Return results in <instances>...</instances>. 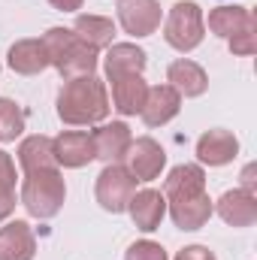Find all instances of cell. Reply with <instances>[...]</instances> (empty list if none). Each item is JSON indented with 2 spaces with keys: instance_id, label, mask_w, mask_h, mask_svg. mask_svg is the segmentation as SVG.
<instances>
[{
  "instance_id": "29",
  "label": "cell",
  "mask_w": 257,
  "mask_h": 260,
  "mask_svg": "<svg viewBox=\"0 0 257 260\" xmlns=\"http://www.w3.org/2000/svg\"><path fill=\"white\" fill-rule=\"evenodd\" d=\"M15 212V188H0V221Z\"/></svg>"
},
{
  "instance_id": "31",
  "label": "cell",
  "mask_w": 257,
  "mask_h": 260,
  "mask_svg": "<svg viewBox=\"0 0 257 260\" xmlns=\"http://www.w3.org/2000/svg\"><path fill=\"white\" fill-rule=\"evenodd\" d=\"M242 188H245V191H251V194H254V167H248V170H245V173H242Z\"/></svg>"
},
{
  "instance_id": "1",
  "label": "cell",
  "mask_w": 257,
  "mask_h": 260,
  "mask_svg": "<svg viewBox=\"0 0 257 260\" xmlns=\"http://www.w3.org/2000/svg\"><path fill=\"white\" fill-rule=\"evenodd\" d=\"M109 115V94L103 79L91 76H79V79H67L61 94H58V118L70 127H88V124H100Z\"/></svg>"
},
{
  "instance_id": "30",
  "label": "cell",
  "mask_w": 257,
  "mask_h": 260,
  "mask_svg": "<svg viewBox=\"0 0 257 260\" xmlns=\"http://www.w3.org/2000/svg\"><path fill=\"white\" fill-rule=\"evenodd\" d=\"M55 9H61V12H76V9H82V3L85 0H49Z\"/></svg>"
},
{
  "instance_id": "22",
  "label": "cell",
  "mask_w": 257,
  "mask_h": 260,
  "mask_svg": "<svg viewBox=\"0 0 257 260\" xmlns=\"http://www.w3.org/2000/svg\"><path fill=\"white\" fill-rule=\"evenodd\" d=\"M73 34L100 52V49H109V46H112L115 21H112V18H106V15H79V18H76Z\"/></svg>"
},
{
  "instance_id": "25",
  "label": "cell",
  "mask_w": 257,
  "mask_h": 260,
  "mask_svg": "<svg viewBox=\"0 0 257 260\" xmlns=\"http://www.w3.org/2000/svg\"><path fill=\"white\" fill-rule=\"evenodd\" d=\"M227 46H230V52L233 55H239V58H248V55H254L257 52V24H245L239 34H233L230 40H227Z\"/></svg>"
},
{
  "instance_id": "18",
  "label": "cell",
  "mask_w": 257,
  "mask_h": 260,
  "mask_svg": "<svg viewBox=\"0 0 257 260\" xmlns=\"http://www.w3.org/2000/svg\"><path fill=\"white\" fill-rule=\"evenodd\" d=\"M18 164L24 173H40V170H58V160H55V145L49 136L37 133V136H27L21 145H18Z\"/></svg>"
},
{
  "instance_id": "12",
  "label": "cell",
  "mask_w": 257,
  "mask_h": 260,
  "mask_svg": "<svg viewBox=\"0 0 257 260\" xmlns=\"http://www.w3.org/2000/svg\"><path fill=\"white\" fill-rule=\"evenodd\" d=\"M215 212L230 227H251L257 221V197L251 191H245V188L227 191V194H221V200L215 203Z\"/></svg>"
},
{
  "instance_id": "17",
  "label": "cell",
  "mask_w": 257,
  "mask_h": 260,
  "mask_svg": "<svg viewBox=\"0 0 257 260\" xmlns=\"http://www.w3.org/2000/svg\"><path fill=\"white\" fill-rule=\"evenodd\" d=\"M167 82H170V88L179 91V97H200V94H206V88H209L206 70L200 64H194V61H188V58H179V61L170 64Z\"/></svg>"
},
{
  "instance_id": "3",
  "label": "cell",
  "mask_w": 257,
  "mask_h": 260,
  "mask_svg": "<svg viewBox=\"0 0 257 260\" xmlns=\"http://www.w3.org/2000/svg\"><path fill=\"white\" fill-rule=\"evenodd\" d=\"M64 176L58 170H40V173H27L24 185H21V206L27 209L30 218L49 221L61 212L64 206Z\"/></svg>"
},
{
  "instance_id": "5",
  "label": "cell",
  "mask_w": 257,
  "mask_h": 260,
  "mask_svg": "<svg viewBox=\"0 0 257 260\" xmlns=\"http://www.w3.org/2000/svg\"><path fill=\"white\" fill-rule=\"evenodd\" d=\"M133 194H136V179L130 176L127 167L106 164V170L97 176V185H94V197H97L100 209H106L112 215L127 212V203Z\"/></svg>"
},
{
  "instance_id": "26",
  "label": "cell",
  "mask_w": 257,
  "mask_h": 260,
  "mask_svg": "<svg viewBox=\"0 0 257 260\" xmlns=\"http://www.w3.org/2000/svg\"><path fill=\"white\" fill-rule=\"evenodd\" d=\"M124 260H167V251H164V245H157L151 239H142V242L130 245Z\"/></svg>"
},
{
  "instance_id": "23",
  "label": "cell",
  "mask_w": 257,
  "mask_h": 260,
  "mask_svg": "<svg viewBox=\"0 0 257 260\" xmlns=\"http://www.w3.org/2000/svg\"><path fill=\"white\" fill-rule=\"evenodd\" d=\"M251 21H254V15L245 6H218V9L209 12V30L221 40H230L233 34H239Z\"/></svg>"
},
{
  "instance_id": "14",
  "label": "cell",
  "mask_w": 257,
  "mask_h": 260,
  "mask_svg": "<svg viewBox=\"0 0 257 260\" xmlns=\"http://www.w3.org/2000/svg\"><path fill=\"white\" fill-rule=\"evenodd\" d=\"M91 139H94V151H97V157L106 160V164H118V160L127 154L130 142H133L130 127L124 124V121L100 124V127L91 133Z\"/></svg>"
},
{
  "instance_id": "21",
  "label": "cell",
  "mask_w": 257,
  "mask_h": 260,
  "mask_svg": "<svg viewBox=\"0 0 257 260\" xmlns=\"http://www.w3.org/2000/svg\"><path fill=\"white\" fill-rule=\"evenodd\" d=\"M148 64V55L133 43H112L106 52V79L124 76V73H142Z\"/></svg>"
},
{
  "instance_id": "10",
  "label": "cell",
  "mask_w": 257,
  "mask_h": 260,
  "mask_svg": "<svg viewBox=\"0 0 257 260\" xmlns=\"http://www.w3.org/2000/svg\"><path fill=\"white\" fill-rule=\"evenodd\" d=\"M52 145H55V160L67 170H79L97 157L94 139L85 130H64L58 139H52Z\"/></svg>"
},
{
  "instance_id": "15",
  "label": "cell",
  "mask_w": 257,
  "mask_h": 260,
  "mask_svg": "<svg viewBox=\"0 0 257 260\" xmlns=\"http://www.w3.org/2000/svg\"><path fill=\"white\" fill-rule=\"evenodd\" d=\"M37 254V236L30 224L9 221L0 227V260H34Z\"/></svg>"
},
{
  "instance_id": "20",
  "label": "cell",
  "mask_w": 257,
  "mask_h": 260,
  "mask_svg": "<svg viewBox=\"0 0 257 260\" xmlns=\"http://www.w3.org/2000/svg\"><path fill=\"white\" fill-rule=\"evenodd\" d=\"M6 61H9V67L15 73H21V76H37V73H43L49 67V55L43 49V40H18L9 49Z\"/></svg>"
},
{
  "instance_id": "13",
  "label": "cell",
  "mask_w": 257,
  "mask_h": 260,
  "mask_svg": "<svg viewBox=\"0 0 257 260\" xmlns=\"http://www.w3.org/2000/svg\"><path fill=\"white\" fill-rule=\"evenodd\" d=\"M236 151H239V142H236V136L230 130L215 127V130H206L197 139V157H200V164H209V167L230 164L236 157Z\"/></svg>"
},
{
  "instance_id": "4",
  "label": "cell",
  "mask_w": 257,
  "mask_h": 260,
  "mask_svg": "<svg viewBox=\"0 0 257 260\" xmlns=\"http://www.w3.org/2000/svg\"><path fill=\"white\" fill-rule=\"evenodd\" d=\"M206 34V21H203V9L194 0H179L164 21V40L176 49V52H194L203 43Z\"/></svg>"
},
{
  "instance_id": "28",
  "label": "cell",
  "mask_w": 257,
  "mask_h": 260,
  "mask_svg": "<svg viewBox=\"0 0 257 260\" xmlns=\"http://www.w3.org/2000/svg\"><path fill=\"white\" fill-rule=\"evenodd\" d=\"M176 260H218L206 245H188V248H182L179 254H176Z\"/></svg>"
},
{
  "instance_id": "7",
  "label": "cell",
  "mask_w": 257,
  "mask_h": 260,
  "mask_svg": "<svg viewBox=\"0 0 257 260\" xmlns=\"http://www.w3.org/2000/svg\"><path fill=\"white\" fill-rule=\"evenodd\" d=\"M118 24L130 37H151L160 27L157 0H118Z\"/></svg>"
},
{
  "instance_id": "16",
  "label": "cell",
  "mask_w": 257,
  "mask_h": 260,
  "mask_svg": "<svg viewBox=\"0 0 257 260\" xmlns=\"http://www.w3.org/2000/svg\"><path fill=\"white\" fill-rule=\"evenodd\" d=\"M112 85V106L121 112V115H136L145 103V94H148V85L142 79V73H124V76H115L109 79Z\"/></svg>"
},
{
  "instance_id": "11",
  "label": "cell",
  "mask_w": 257,
  "mask_h": 260,
  "mask_svg": "<svg viewBox=\"0 0 257 260\" xmlns=\"http://www.w3.org/2000/svg\"><path fill=\"white\" fill-rule=\"evenodd\" d=\"M127 212H130V218H133V224L142 233H151V230L160 227V221L167 215V197L160 194V191H151V188L136 191L127 203Z\"/></svg>"
},
{
  "instance_id": "27",
  "label": "cell",
  "mask_w": 257,
  "mask_h": 260,
  "mask_svg": "<svg viewBox=\"0 0 257 260\" xmlns=\"http://www.w3.org/2000/svg\"><path fill=\"white\" fill-rule=\"evenodd\" d=\"M0 188H15V164L6 151H0Z\"/></svg>"
},
{
  "instance_id": "8",
  "label": "cell",
  "mask_w": 257,
  "mask_h": 260,
  "mask_svg": "<svg viewBox=\"0 0 257 260\" xmlns=\"http://www.w3.org/2000/svg\"><path fill=\"white\" fill-rule=\"evenodd\" d=\"M179 109H182L179 91L170 88V85H154V88H148L139 115H142L145 127H164V124H170L179 115Z\"/></svg>"
},
{
  "instance_id": "9",
  "label": "cell",
  "mask_w": 257,
  "mask_h": 260,
  "mask_svg": "<svg viewBox=\"0 0 257 260\" xmlns=\"http://www.w3.org/2000/svg\"><path fill=\"white\" fill-rule=\"evenodd\" d=\"M167 206H170V218H173V224L179 230H200V227H206L212 212H215V206H212V200H209L206 191L167 200Z\"/></svg>"
},
{
  "instance_id": "6",
  "label": "cell",
  "mask_w": 257,
  "mask_h": 260,
  "mask_svg": "<svg viewBox=\"0 0 257 260\" xmlns=\"http://www.w3.org/2000/svg\"><path fill=\"white\" fill-rule=\"evenodd\" d=\"M124 157H127L130 176H133L136 182H151V179H157L160 170H164V164H167V151H164L160 142L151 139V136L133 139Z\"/></svg>"
},
{
  "instance_id": "19",
  "label": "cell",
  "mask_w": 257,
  "mask_h": 260,
  "mask_svg": "<svg viewBox=\"0 0 257 260\" xmlns=\"http://www.w3.org/2000/svg\"><path fill=\"white\" fill-rule=\"evenodd\" d=\"M206 191V173L200 164H179L170 170V176L164 179V197L176 200V197H188Z\"/></svg>"
},
{
  "instance_id": "24",
  "label": "cell",
  "mask_w": 257,
  "mask_h": 260,
  "mask_svg": "<svg viewBox=\"0 0 257 260\" xmlns=\"http://www.w3.org/2000/svg\"><path fill=\"white\" fill-rule=\"evenodd\" d=\"M27 124V112L9 100V97H0V142H15V136L24 133Z\"/></svg>"
},
{
  "instance_id": "2",
  "label": "cell",
  "mask_w": 257,
  "mask_h": 260,
  "mask_svg": "<svg viewBox=\"0 0 257 260\" xmlns=\"http://www.w3.org/2000/svg\"><path fill=\"white\" fill-rule=\"evenodd\" d=\"M43 49L49 55V67L61 73V79L91 76L97 67V49L79 40L70 27H52L43 37Z\"/></svg>"
}]
</instances>
